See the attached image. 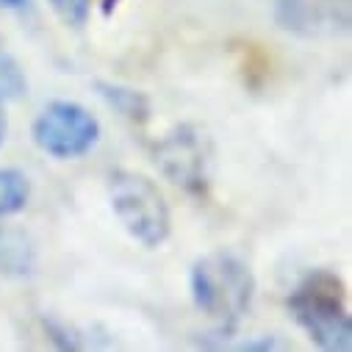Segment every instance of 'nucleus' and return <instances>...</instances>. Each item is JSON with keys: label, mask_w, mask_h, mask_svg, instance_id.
Instances as JSON below:
<instances>
[{"label": "nucleus", "mask_w": 352, "mask_h": 352, "mask_svg": "<svg viewBox=\"0 0 352 352\" xmlns=\"http://www.w3.org/2000/svg\"><path fill=\"white\" fill-rule=\"evenodd\" d=\"M192 300L214 324V336L225 344L241 319L250 314L255 297V278L244 261L230 252H208L192 263Z\"/></svg>", "instance_id": "f257e3e1"}, {"label": "nucleus", "mask_w": 352, "mask_h": 352, "mask_svg": "<svg viewBox=\"0 0 352 352\" xmlns=\"http://www.w3.org/2000/svg\"><path fill=\"white\" fill-rule=\"evenodd\" d=\"M289 308L308 338L327 352L352 349V322L344 305V286L330 272L308 275L289 297Z\"/></svg>", "instance_id": "f03ea898"}, {"label": "nucleus", "mask_w": 352, "mask_h": 352, "mask_svg": "<svg viewBox=\"0 0 352 352\" xmlns=\"http://www.w3.org/2000/svg\"><path fill=\"white\" fill-rule=\"evenodd\" d=\"M109 200L125 233L142 247L155 250L169 239V206L147 175L133 169H114L109 175Z\"/></svg>", "instance_id": "7ed1b4c3"}, {"label": "nucleus", "mask_w": 352, "mask_h": 352, "mask_svg": "<svg viewBox=\"0 0 352 352\" xmlns=\"http://www.w3.org/2000/svg\"><path fill=\"white\" fill-rule=\"evenodd\" d=\"M31 136L42 153L58 161H75L92 153L100 142V122L72 100H53L34 120Z\"/></svg>", "instance_id": "20e7f679"}, {"label": "nucleus", "mask_w": 352, "mask_h": 352, "mask_svg": "<svg viewBox=\"0 0 352 352\" xmlns=\"http://www.w3.org/2000/svg\"><path fill=\"white\" fill-rule=\"evenodd\" d=\"M161 175L192 197H203L211 184V142L197 125L172 128L153 150Z\"/></svg>", "instance_id": "39448f33"}, {"label": "nucleus", "mask_w": 352, "mask_h": 352, "mask_svg": "<svg viewBox=\"0 0 352 352\" xmlns=\"http://www.w3.org/2000/svg\"><path fill=\"white\" fill-rule=\"evenodd\" d=\"M275 23L297 39H336L352 25V0H275Z\"/></svg>", "instance_id": "423d86ee"}, {"label": "nucleus", "mask_w": 352, "mask_h": 352, "mask_svg": "<svg viewBox=\"0 0 352 352\" xmlns=\"http://www.w3.org/2000/svg\"><path fill=\"white\" fill-rule=\"evenodd\" d=\"M39 267V250L28 230L0 225V278H31Z\"/></svg>", "instance_id": "0eeeda50"}, {"label": "nucleus", "mask_w": 352, "mask_h": 352, "mask_svg": "<svg viewBox=\"0 0 352 352\" xmlns=\"http://www.w3.org/2000/svg\"><path fill=\"white\" fill-rule=\"evenodd\" d=\"M31 200V181L23 169L0 166V222L25 211Z\"/></svg>", "instance_id": "6e6552de"}, {"label": "nucleus", "mask_w": 352, "mask_h": 352, "mask_svg": "<svg viewBox=\"0 0 352 352\" xmlns=\"http://www.w3.org/2000/svg\"><path fill=\"white\" fill-rule=\"evenodd\" d=\"M95 89H98L100 98H103L114 111H120L122 117H128V120H133V122H136V120L144 122V120L150 117V100H147L142 92L125 89V86H117V83H106V80H98Z\"/></svg>", "instance_id": "1a4fd4ad"}, {"label": "nucleus", "mask_w": 352, "mask_h": 352, "mask_svg": "<svg viewBox=\"0 0 352 352\" xmlns=\"http://www.w3.org/2000/svg\"><path fill=\"white\" fill-rule=\"evenodd\" d=\"M28 92V78L20 61L6 50V45L0 42V103L20 100Z\"/></svg>", "instance_id": "9d476101"}, {"label": "nucleus", "mask_w": 352, "mask_h": 352, "mask_svg": "<svg viewBox=\"0 0 352 352\" xmlns=\"http://www.w3.org/2000/svg\"><path fill=\"white\" fill-rule=\"evenodd\" d=\"M53 6L72 25H83L89 17V0H53Z\"/></svg>", "instance_id": "9b49d317"}, {"label": "nucleus", "mask_w": 352, "mask_h": 352, "mask_svg": "<svg viewBox=\"0 0 352 352\" xmlns=\"http://www.w3.org/2000/svg\"><path fill=\"white\" fill-rule=\"evenodd\" d=\"M31 0H0V12H28Z\"/></svg>", "instance_id": "f8f14e48"}, {"label": "nucleus", "mask_w": 352, "mask_h": 352, "mask_svg": "<svg viewBox=\"0 0 352 352\" xmlns=\"http://www.w3.org/2000/svg\"><path fill=\"white\" fill-rule=\"evenodd\" d=\"M6 131H9V120L3 114V103H0V144H3V139H6Z\"/></svg>", "instance_id": "ddd939ff"}]
</instances>
